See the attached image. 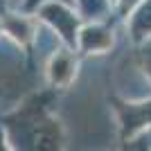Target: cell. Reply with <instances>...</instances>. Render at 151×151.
Wrapping results in <instances>:
<instances>
[{
  "instance_id": "6da1fadb",
  "label": "cell",
  "mask_w": 151,
  "mask_h": 151,
  "mask_svg": "<svg viewBox=\"0 0 151 151\" xmlns=\"http://www.w3.org/2000/svg\"><path fill=\"white\" fill-rule=\"evenodd\" d=\"M41 14L52 25V29L59 32V36L70 47H77V38H79V14L75 9H70L65 0H61L59 5L57 2H50V5L41 7Z\"/></svg>"
},
{
  "instance_id": "7a4b0ae2",
  "label": "cell",
  "mask_w": 151,
  "mask_h": 151,
  "mask_svg": "<svg viewBox=\"0 0 151 151\" xmlns=\"http://www.w3.org/2000/svg\"><path fill=\"white\" fill-rule=\"evenodd\" d=\"M117 115L124 138H138L147 131V126H151V99H126L117 104Z\"/></svg>"
},
{
  "instance_id": "3957f363",
  "label": "cell",
  "mask_w": 151,
  "mask_h": 151,
  "mask_svg": "<svg viewBox=\"0 0 151 151\" xmlns=\"http://www.w3.org/2000/svg\"><path fill=\"white\" fill-rule=\"evenodd\" d=\"M115 45V32L106 20H93L79 29L77 47L83 54H104Z\"/></svg>"
},
{
  "instance_id": "277c9868",
  "label": "cell",
  "mask_w": 151,
  "mask_h": 151,
  "mask_svg": "<svg viewBox=\"0 0 151 151\" xmlns=\"http://www.w3.org/2000/svg\"><path fill=\"white\" fill-rule=\"evenodd\" d=\"M47 77L52 86L57 88H68L77 77V57L72 50H57L47 65Z\"/></svg>"
},
{
  "instance_id": "5b68a950",
  "label": "cell",
  "mask_w": 151,
  "mask_h": 151,
  "mask_svg": "<svg viewBox=\"0 0 151 151\" xmlns=\"http://www.w3.org/2000/svg\"><path fill=\"white\" fill-rule=\"evenodd\" d=\"M126 34L138 45L151 38V0H142L138 9L126 18Z\"/></svg>"
},
{
  "instance_id": "8992f818",
  "label": "cell",
  "mask_w": 151,
  "mask_h": 151,
  "mask_svg": "<svg viewBox=\"0 0 151 151\" xmlns=\"http://www.w3.org/2000/svg\"><path fill=\"white\" fill-rule=\"evenodd\" d=\"M142 2V0H115V12H117V16L120 18H129L135 9H138V5Z\"/></svg>"
},
{
  "instance_id": "52a82bcc",
  "label": "cell",
  "mask_w": 151,
  "mask_h": 151,
  "mask_svg": "<svg viewBox=\"0 0 151 151\" xmlns=\"http://www.w3.org/2000/svg\"><path fill=\"white\" fill-rule=\"evenodd\" d=\"M145 47H142V70L147 72V77H149V81H151V38L147 41V43H142Z\"/></svg>"
},
{
  "instance_id": "ba28073f",
  "label": "cell",
  "mask_w": 151,
  "mask_h": 151,
  "mask_svg": "<svg viewBox=\"0 0 151 151\" xmlns=\"http://www.w3.org/2000/svg\"><path fill=\"white\" fill-rule=\"evenodd\" d=\"M111 2H113V7H115V0H111Z\"/></svg>"
}]
</instances>
